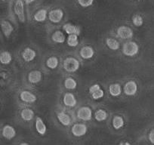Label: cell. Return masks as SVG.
<instances>
[{
	"mask_svg": "<svg viewBox=\"0 0 154 145\" xmlns=\"http://www.w3.org/2000/svg\"><path fill=\"white\" fill-rule=\"evenodd\" d=\"M2 1H5V0H2Z\"/></svg>",
	"mask_w": 154,
	"mask_h": 145,
	"instance_id": "obj_35",
	"label": "cell"
},
{
	"mask_svg": "<svg viewBox=\"0 0 154 145\" xmlns=\"http://www.w3.org/2000/svg\"><path fill=\"white\" fill-rule=\"evenodd\" d=\"M94 117H95V119L97 121H99V122H101V121L106 120V118H107V113L105 110H97L95 112V114H94Z\"/></svg>",
	"mask_w": 154,
	"mask_h": 145,
	"instance_id": "obj_27",
	"label": "cell"
},
{
	"mask_svg": "<svg viewBox=\"0 0 154 145\" xmlns=\"http://www.w3.org/2000/svg\"><path fill=\"white\" fill-rule=\"evenodd\" d=\"M20 116H21V118L23 120L30 121L33 118L34 112L32 110H30V109L26 108V109H23L22 110L21 113H20Z\"/></svg>",
	"mask_w": 154,
	"mask_h": 145,
	"instance_id": "obj_22",
	"label": "cell"
},
{
	"mask_svg": "<svg viewBox=\"0 0 154 145\" xmlns=\"http://www.w3.org/2000/svg\"><path fill=\"white\" fill-rule=\"evenodd\" d=\"M109 91L112 96H113V97H118L119 95H120L121 92H122V88H121V86L119 84H112V85H109Z\"/></svg>",
	"mask_w": 154,
	"mask_h": 145,
	"instance_id": "obj_21",
	"label": "cell"
},
{
	"mask_svg": "<svg viewBox=\"0 0 154 145\" xmlns=\"http://www.w3.org/2000/svg\"><path fill=\"white\" fill-rule=\"evenodd\" d=\"M106 42L107 46L109 47L110 49L116 51V50H117L119 48V43L116 39H112V38H108V39H106Z\"/></svg>",
	"mask_w": 154,
	"mask_h": 145,
	"instance_id": "obj_25",
	"label": "cell"
},
{
	"mask_svg": "<svg viewBox=\"0 0 154 145\" xmlns=\"http://www.w3.org/2000/svg\"><path fill=\"white\" fill-rule=\"evenodd\" d=\"M63 28L65 32L67 34H69V35H70V34H76V35H79L80 33V28L79 26L71 24V23H66V24H65L63 26Z\"/></svg>",
	"mask_w": 154,
	"mask_h": 145,
	"instance_id": "obj_17",
	"label": "cell"
},
{
	"mask_svg": "<svg viewBox=\"0 0 154 145\" xmlns=\"http://www.w3.org/2000/svg\"><path fill=\"white\" fill-rule=\"evenodd\" d=\"M149 140L152 143H154V128L150 131L149 134Z\"/></svg>",
	"mask_w": 154,
	"mask_h": 145,
	"instance_id": "obj_33",
	"label": "cell"
},
{
	"mask_svg": "<svg viewBox=\"0 0 154 145\" xmlns=\"http://www.w3.org/2000/svg\"><path fill=\"white\" fill-rule=\"evenodd\" d=\"M57 119L60 121V123L65 126L69 125L71 122V119L69 116L65 113L64 112H60V113H57Z\"/></svg>",
	"mask_w": 154,
	"mask_h": 145,
	"instance_id": "obj_19",
	"label": "cell"
},
{
	"mask_svg": "<svg viewBox=\"0 0 154 145\" xmlns=\"http://www.w3.org/2000/svg\"><path fill=\"white\" fill-rule=\"evenodd\" d=\"M46 65L50 69H55L58 65V59L56 57H50L47 60Z\"/></svg>",
	"mask_w": 154,
	"mask_h": 145,
	"instance_id": "obj_30",
	"label": "cell"
},
{
	"mask_svg": "<svg viewBox=\"0 0 154 145\" xmlns=\"http://www.w3.org/2000/svg\"><path fill=\"white\" fill-rule=\"evenodd\" d=\"M124 125V119L122 116H116L112 119V126L115 129H119Z\"/></svg>",
	"mask_w": 154,
	"mask_h": 145,
	"instance_id": "obj_24",
	"label": "cell"
},
{
	"mask_svg": "<svg viewBox=\"0 0 154 145\" xmlns=\"http://www.w3.org/2000/svg\"><path fill=\"white\" fill-rule=\"evenodd\" d=\"M143 20L141 16L135 15L133 17V23L137 26H140L143 25Z\"/></svg>",
	"mask_w": 154,
	"mask_h": 145,
	"instance_id": "obj_31",
	"label": "cell"
},
{
	"mask_svg": "<svg viewBox=\"0 0 154 145\" xmlns=\"http://www.w3.org/2000/svg\"><path fill=\"white\" fill-rule=\"evenodd\" d=\"M76 99L72 93H66L63 97V103L67 106H74L76 104Z\"/></svg>",
	"mask_w": 154,
	"mask_h": 145,
	"instance_id": "obj_14",
	"label": "cell"
},
{
	"mask_svg": "<svg viewBox=\"0 0 154 145\" xmlns=\"http://www.w3.org/2000/svg\"><path fill=\"white\" fill-rule=\"evenodd\" d=\"M14 13L18 17L19 20L22 23L25 21V14H24V4L22 0H16L14 6Z\"/></svg>",
	"mask_w": 154,
	"mask_h": 145,
	"instance_id": "obj_3",
	"label": "cell"
},
{
	"mask_svg": "<svg viewBox=\"0 0 154 145\" xmlns=\"http://www.w3.org/2000/svg\"><path fill=\"white\" fill-rule=\"evenodd\" d=\"M41 79H42V73H41L40 71H31L28 75V80L32 84L38 83V82H40Z\"/></svg>",
	"mask_w": 154,
	"mask_h": 145,
	"instance_id": "obj_10",
	"label": "cell"
},
{
	"mask_svg": "<svg viewBox=\"0 0 154 145\" xmlns=\"http://www.w3.org/2000/svg\"><path fill=\"white\" fill-rule=\"evenodd\" d=\"M94 51L91 47L85 46L81 49L80 55L84 59H90L94 56Z\"/></svg>",
	"mask_w": 154,
	"mask_h": 145,
	"instance_id": "obj_18",
	"label": "cell"
},
{
	"mask_svg": "<svg viewBox=\"0 0 154 145\" xmlns=\"http://www.w3.org/2000/svg\"><path fill=\"white\" fill-rule=\"evenodd\" d=\"M89 92L94 100H97V99L101 98V97H103V95H104L103 91L100 88V85H99L98 84H94L92 86L90 87Z\"/></svg>",
	"mask_w": 154,
	"mask_h": 145,
	"instance_id": "obj_9",
	"label": "cell"
},
{
	"mask_svg": "<svg viewBox=\"0 0 154 145\" xmlns=\"http://www.w3.org/2000/svg\"><path fill=\"white\" fill-rule=\"evenodd\" d=\"M2 135L6 139L10 140V139H12L13 137H15L16 131L14 128H13L12 126L7 125L4 126L3 129H2Z\"/></svg>",
	"mask_w": 154,
	"mask_h": 145,
	"instance_id": "obj_11",
	"label": "cell"
},
{
	"mask_svg": "<svg viewBox=\"0 0 154 145\" xmlns=\"http://www.w3.org/2000/svg\"><path fill=\"white\" fill-rule=\"evenodd\" d=\"M35 0H26V2L27 4H30V3H32V2H35Z\"/></svg>",
	"mask_w": 154,
	"mask_h": 145,
	"instance_id": "obj_34",
	"label": "cell"
},
{
	"mask_svg": "<svg viewBox=\"0 0 154 145\" xmlns=\"http://www.w3.org/2000/svg\"><path fill=\"white\" fill-rule=\"evenodd\" d=\"M47 17V11L45 9H40L34 15V20L37 22H42Z\"/></svg>",
	"mask_w": 154,
	"mask_h": 145,
	"instance_id": "obj_23",
	"label": "cell"
},
{
	"mask_svg": "<svg viewBox=\"0 0 154 145\" xmlns=\"http://www.w3.org/2000/svg\"><path fill=\"white\" fill-rule=\"evenodd\" d=\"M76 82H75V79H73L72 78H67L66 79H65L64 86L65 88H67V89H75V88H76Z\"/></svg>",
	"mask_w": 154,
	"mask_h": 145,
	"instance_id": "obj_28",
	"label": "cell"
},
{
	"mask_svg": "<svg viewBox=\"0 0 154 145\" xmlns=\"http://www.w3.org/2000/svg\"><path fill=\"white\" fill-rule=\"evenodd\" d=\"M137 85L134 81H128L124 86V92L126 95L132 96L137 93Z\"/></svg>",
	"mask_w": 154,
	"mask_h": 145,
	"instance_id": "obj_7",
	"label": "cell"
},
{
	"mask_svg": "<svg viewBox=\"0 0 154 145\" xmlns=\"http://www.w3.org/2000/svg\"><path fill=\"white\" fill-rule=\"evenodd\" d=\"M0 61L3 64H8L11 61V55L8 51H4L0 54Z\"/></svg>",
	"mask_w": 154,
	"mask_h": 145,
	"instance_id": "obj_26",
	"label": "cell"
},
{
	"mask_svg": "<svg viewBox=\"0 0 154 145\" xmlns=\"http://www.w3.org/2000/svg\"><path fill=\"white\" fill-rule=\"evenodd\" d=\"M139 47L136 42H128L125 43L122 47V52L125 55L132 57L138 53Z\"/></svg>",
	"mask_w": 154,
	"mask_h": 145,
	"instance_id": "obj_1",
	"label": "cell"
},
{
	"mask_svg": "<svg viewBox=\"0 0 154 145\" xmlns=\"http://www.w3.org/2000/svg\"><path fill=\"white\" fill-rule=\"evenodd\" d=\"M87 132V126L85 124L77 123L75 124L72 127V133L74 136L76 137H81L86 134Z\"/></svg>",
	"mask_w": 154,
	"mask_h": 145,
	"instance_id": "obj_5",
	"label": "cell"
},
{
	"mask_svg": "<svg viewBox=\"0 0 154 145\" xmlns=\"http://www.w3.org/2000/svg\"><path fill=\"white\" fill-rule=\"evenodd\" d=\"M35 129H36L37 132L38 134H40L41 135H44L46 132V125H45L44 122L40 117H37L36 120H35Z\"/></svg>",
	"mask_w": 154,
	"mask_h": 145,
	"instance_id": "obj_15",
	"label": "cell"
},
{
	"mask_svg": "<svg viewBox=\"0 0 154 145\" xmlns=\"http://www.w3.org/2000/svg\"><path fill=\"white\" fill-rule=\"evenodd\" d=\"M67 44L70 47H75L78 45V35L70 34L67 39Z\"/></svg>",
	"mask_w": 154,
	"mask_h": 145,
	"instance_id": "obj_29",
	"label": "cell"
},
{
	"mask_svg": "<svg viewBox=\"0 0 154 145\" xmlns=\"http://www.w3.org/2000/svg\"><path fill=\"white\" fill-rule=\"evenodd\" d=\"M63 17V12L61 9H54L51 11L48 14V18L53 23H59L61 21Z\"/></svg>",
	"mask_w": 154,
	"mask_h": 145,
	"instance_id": "obj_6",
	"label": "cell"
},
{
	"mask_svg": "<svg viewBox=\"0 0 154 145\" xmlns=\"http://www.w3.org/2000/svg\"><path fill=\"white\" fill-rule=\"evenodd\" d=\"M117 34L121 39H130L133 36V31L128 26H122L118 29Z\"/></svg>",
	"mask_w": 154,
	"mask_h": 145,
	"instance_id": "obj_8",
	"label": "cell"
},
{
	"mask_svg": "<svg viewBox=\"0 0 154 145\" xmlns=\"http://www.w3.org/2000/svg\"><path fill=\"white\" fill-rule=\"evenodd\" d=\"M78 2L82 7L87 8L92 5L94 0H78Z\"/></svg>",
	"mask_w": 154,
	"mask_h": 145,
	"instance_id": "obj_32",
	"label": "cell"
},
{
	"mask_svg": "<svg viewBox=\"0 0 154 145\" xmlns=\"http://www.w3.org/2000/svg\"><path fill=\"white\" fill-rule=\"evenodd\" d=\"M22 57L26 62L32 61L35 57V51L30 48H26L22 53Z\"/></svg>",
	"mask_w": 154,
	"mask_h": 145,
	"instance_id": "obj_13",
	"label": "cell"
},
{
	"mask_svg": "<svg viewBox=\"0 0 154 145\" xmlns=\"http://www.w3.org/2000/svg\"><path fill=\"white\" fill-rule=\"evenodd\" d=\"M20 99L26 103H34L36 100V97L28 91H23L20 94Z\"/></svg>",
	"mask_w": 154,
	"mask_h": 145,
	"instance_id": "obj_12",
	"label": "cell"
},
{
	"mask_svg": "<svg viewBox=\"0 0 154 145\" xmlns=\"http://www.w3.org/2000/svg\"><path fill=\"white\" fill-rule=\"evenodd\" d=\"M77 116L83 121H89L92 117V111L88 106H82L77 111Z\"/></svg>",
	"mask_w": 154,
	"mask_h": 145,
	"instance_id": "obj_4",
	"label": "cell"
},
{
	"mask_svg": "<svg viewBox=\"0 0 154 145\" xmlns=\"http://www.w3.org/2000/svg\"><path fill=\"white\" fill-rule=\"evenodd\" d=\"M63 68L66 71L74 72L79 68V62L74 57H67L63 61Z\"/></svg>",
	"mask_w": 154,
	"mask_h": 145,
	"instance_id": "obj_2",
	"label": "cell"
},
{
	"mask_svg": "<svg viewBox=\"0 0 154 145\" xmlns=\"http://www.w3.org/2000/svg\"><path fill=\"white\" fill-rule=\"evenodd\" d=\"M51 39H52L53 42H56V43H63L65 41V35L61 31H55L52 34Z\"/></svg>",
	"mask_w": 154,
	"mask_h": 145,
	"instance_id": "obj_20",
	"label": "cell"
},
{
	"mask_svg": "<svg viewBox=\"0 0 154 145\" xmlns=\"http://www.w3.org/2000/svg\"><path fill=\"white\" fill-rule=\"evenodd\" d=\"M1 26H2V32H3L4 35H5V37H9L11 32L14 30V27L12 26V25L8 21L4 20V21H2Z\"/></svg>",
	"mask_w": 154,
	"mask_h": 145,
	"instance_id": "obj_16",
	"label": "cell"
}]
</instances>
